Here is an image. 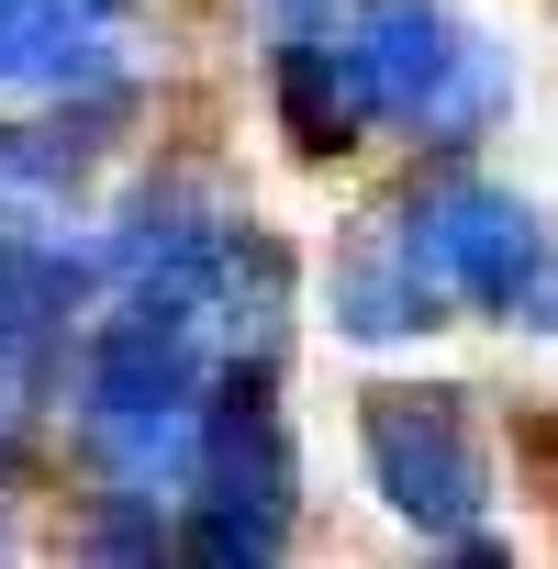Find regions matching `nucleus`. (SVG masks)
<instances>
[{
    "mask_svg": "<svg viewBox=\"0 0 558 569\" xmlns=\"http://www.w3.org/2000/svg\"><path fill=\"white\" fill-rule=\"evenodd\" d=\"M190 469H201V513H190V558H212V569H257V558H279L291 547V436H279V402H268V380H223L212 402H201V447H190Z\"/></svg>",
    "mask_w": 558,
    "mask_h": 569,
    "instance_id": "1",
    "label": "nucleus"
},
{
    "mask_svg": "<svg viewBox=\"0 0 558 569\" xmlns=\"http://www.w3.org/2000/svg\"><path fill=\"white\" fill-rule=\"evenodd\" d=\"M391 223L413 234V257L436 268V291H447L458 313H525L536 291H558V257H547L536 201H514V190L480 179V168H447V179L413 190Z\"/></svg>",
    "mask_w": 558,
    "mask_h": 569,
    "instance_id": "2",
    "label": "nucleus"
},
{
    "mask_svg": "<svg viewBox=\"0 0 558 569\" xmlns=\"http://www.w3.org/2000/svg\"><path fill=\"white\" fill-rule=\"evenodd\" d=\"M358 458H369V491H380L413 536H447V547H458V536L480 525V502H491V458H480L458 391H413V380L369 391V402H358Z\"/></svg>",
    "mask_w": 558,
    "mask_h": 569,
    "instance_id": "3",
    "label": "nucleus"
},
{
    "mask_svg": "<svg viewBox=\"0 0 558 569\" xmlns=\"http://www.w3.org/2000/svg\"><path fill=\"white\" fill-rule=\"evenodd\" d=\"M369 90H380V123H425V134H458L480 101H491V68L480 46L436 12V0H369V12L347 23Z\"/></svg>",
    "mask_w": 558,
    "mask_h": 569,
    "instance_id": "4",
    "label": "nucleus"
},
{
    "mask_svg": "<svg viewBox=\"0 0 558 569\" xmlns=\"http://www.w3.org/2000/svg\"><path fill=\"white\" fill-rule=\"evenodd\" d=\"M279 123H291L302 157H336V146H358L380 123V90H369V68H358L347 34H313L302 23L291 46H279Z\"/></svg>",
    "mask_w": 558,
    "mask_h": 569,
    "instance_id": "5",
    "label": "nucleus"
},
{
    "mask_svg": "<svg viewBox=\"0 0 558 569\" xmlns=\"http://www.w3.org/2000/svg\"><path fill=\"white\" fill-rule=\"evenodd\" d=\"M112 79L101 0H0V90H90Z\"/></svg>",
    "mask_w": 558,
    "mask_h": 569,
    "instance_id": "6",
    "label": "nucleus"
},
{
    "mask_svg": "<svg viewBox=\"0 0 558 569\" xmlns=\"http://www.w3.org/2000/svg\"><path fill=\"white\" fill-rule=\"evenodd\" d=\"M336 325H347V336H413V325H447V291H436V268L413 257L402 223H391L380 246L347 257V279H336Z\"/></svg>",
    "mask_w": 558,
    "mask_h": 569,
    "instance_id": "7",
    "label": "nucleus"
},
{
    "mask_svg": "<svg viewBox=\"0 0 558 569\" xmlns=\"http://www.w3.org/2000/svg\"><path fill=\"white\" fill-rule=\"evenodd\" d=\"M313 12H325V0H279V23H291V34H302V23H313Z\"/></svg>",
    "mask_w": 558,
    "mask_h": 569,
    "instance_id": "8",
    "label": "nucleus"
}]
</instances>
